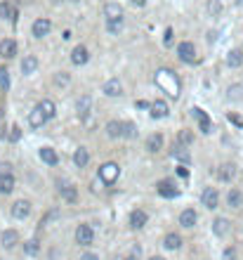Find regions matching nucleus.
<instances>
[{"mask_svg": "<svg viewBox=\"0 0 243 260\" xmlns=\"http://www.w3.org/2000/svg\"><path fill=\"white\" fill-rule=\"evenodd\" d=\"M106 135L109 137H123V121H109L106 123Z\"/></svg>", "mask_w": 243, "mask_h": 260, "instance_id": "30", "label": "nucleus"}, {"mask_svg": "<svg viewBox=\"0 0 243 260\" xmlns=\"http://www.w3.org/2000/svg\"><path fill=\"white\" fill-rule=\"evenodd\" d=\"M149 112H151V118H166L170 114V107L166 104V99H156L149 104Z\"/></svg>", "mask_w": 243, "mask_h": 260, "instance_id": "13", "label": "nucleus"}, {"mask_svg": "<svg viewBox=\"0 0 243 260\" xmlns=\"http://www.w3.org/2000/svg\"><path fill=\"white\" fill-rule=\"evenodd\" d=\"M177 159H182V161H189V156H187V151H182V147H175V151H172Z\"/></svg>", "mask_w": 243, "mask_h": 260, "instance_id": "44", "label": "nucleus"}, {"mask_svg": "<svg viewBox=\"0 0 243 260\" xmlns=\"http://www.w3.org/2000/svg\"><path fill=\"white\" fill-rule=\"evenodd\" d=\"M222 260H236V248H234V246H227L225 253H222Z\"/></svg>", "mask_w": 243, "mask_h": 260, "instance_id": "42", "label": "nucleus"}, {"mask_svg": "<svg viewBox=\"0 0 243 260\" xmlns=\"http://www.w3.org/2000/svg\"><path fill=\"white\" fill-rule=\"evenodd\" d=\"M149 223V215H147V211H142V208H135L130 213V227L132 229H142V227H147Z\"/></svg>", "mask_w": 243, "mask_h": 260, "instance_id": "11", "label": "nucleus"}, {"mask_svg": "<svg viewBox=\"0 0 243 260\" xmlns=\"http://www.w3.org/2000/svg\"><path fill=\"white\" fill-rule=\"evenodd\" d=\"M213 232H215L217 237H225L227 232H229V220H227V218H215V223H213Z\"/></svg>", "mask_w": 243, "mask_h": 260, "instance_id": "31", "label": "nucleus"}, {"mask_svg": "<svg viewBox=\"0 0 243 260\" xmlns=\"http://www.w3.org/2000/svg\"><path fill=\"white\" fill-rule=\"evenodd\" d=\"M147 149H149L151 154H158L163 149V135L161 132H151L149 137H147Z\"/></svg>", "mask_w": 243, "mask_h": 260, "instance_id": "19", "label": "nucleus"}, {"mask_svg": "<svg viewBox=\"0 0 243 260\" xmlns=\"http://www.w3.org/2000/svg\"><path fill=\"white\" fill-rule=\"evenodd\" d=\"M10 213H12V218H15V220H26V218L31 215V201L19 199V201H15V204H12Z\"/></svg>", "mask_w": 243, "mask_h": 260, "instance_id": "5", "label": "nucleus"}, {"mask_svg": "<svg viewBox=\"0 0 243 260\" xmlns=\"http://www.w3.org/2000/svg\"><path fill=\"white\" fill-rule=\"evenodd\" d=\"M156 187H158V194H161V196H166V199H175V196L180 194V189L175 187L172 180H161Z\"/></svg>", "mask_w": 243, "mask_h": 260, "instance_id": "14", "label": "nucleus"}, {"mask_svg": "<svg viewBox=\"0 0 243 260\" xmlns=\"http://www.w3.org/2000/svg\"><path fill=\"white\" fill-rule=\"evenodd\" d=\"M45 123H47V118L38 112V109H33V112L29 114V126H31V128H40V126H45Z\"/></svg>", "mask_w": 243, "mask_h": 260, "instance_id": "33", "label": "nucleus"}, {"mask_svg": "<svg viewBox=\"0 0 243 260\" xmlns=\"http://www.w3.org/2000/svg\"><path fill=\"white\" fill-rule=\"evenodd\" d=\"M15 189V175H0V194H10Z\"/></svg>", "mask_w": 243, "mask_h": 260, "instance_id": "32", "label": "nucleus"}, {"mask_svg": "<svg viewBox=\"0 0 243 260\" xmlns=\"http://www.w3.org/2000/svg\"><path fill=\"white\" fill-rule=\"evenodd\" d=\"M123 29H125V19H111V21H106V31L113 33V36H118Z\"/></svg>", "mask_w": 243, "mask_h": 260, "instance_id": "34", "label": "nucleus"}, {"mask_svg": "<svg viewBox=\"0 0 243 260\" xmlns=\"http://www.w3.org/2000/svg\"><path fill=\"white\" fill-rule=\"evenodd\" d=\"M59 194L64 196L66 204H76V201H78V189H76V185H69V182H64V180H59Z\"/></svg>", "mask_w": 243, "mask_h": 260, "instance_id": "9", "label": "nucleus"}, {"mask_svg": "<svg viewBox=\"0 0 243 260\" xmlns=\"http://www.w3.org/2000/svg\"><path fill=\"white\" fill-rule=\"evenodd\" d=\"M36 109L43 114L47 121H50V118H55V114H57V107H55V102H52V99H40Z\"/></svg>", "mask_w": 243, "mask_h": 260, "instance_id": "18", "label": "nucleus"}, {"mask_svg": "<svg viewBox=\"0 0 243 260\" xmlns=\"http://www.w3.org/2000/svg\"><path fill=\"white\" fill-rule=\"evenodd\" d=\"M132 5H137V7H142V5H147V0H132Z\"/></svg>", "mask_w": 243, "mask_h": 260, "instance_id": "50", "label": "nucleus"}, {"mask_svg": "<svg viewBox=\"0 0 243 260\" xmlns=\"http://www.w3.org/2000/svg\"><path fill=\"white\" fill-rule=\"evenodd\" d=\"M0 244H2L5 251H12V248L19 244V232L17 229H5V232L0 234Z\"/></svg>", "mask_w": 243, "mask_h": 260, "instance_id": "12", "label": "nucleus"}, {"mask_svg": "<svg viewBox=\"0 0 243 260\" xmlns=\"http://www.w3.org/2000/svg\"><path fill=\"white\" fill-rule=\"evenodd\" d=\"M74 163H76V168H85V166H88V163H90V149H85V147L76 149Z\"/></svg>", "mask_w": 243, "mask_h": 260, "instance_id": "20", "label": "nucleus"}, {"mask_svg": "<svg viewBox=\"0 0 243 260\" xmlns=\"http://www.w3.org/2000/svg\"><path fill=\"white\" fill-rule=\"evenodd\" d=\"M227 204H229V208H241L243 206V194L241 189H229V194H227Z\"/></svg>", "mask_w": 243, "mask_h": 260, "instance_id": "25", "label": "nucleus"}, {"mask_svg": "<svg viewBox=\"0 0 243 260\" xmlns=\"http://www.w3.org/2000/svg\"><path fill=\"white\" fill-rule=\"evenodd\" d=\"M170 43H172V29H166V33H163V45L168 48Z\"/></svg>", "mask_w": 243, "mask_h": 260, "instance_id": "45", "label": "nucleus"}, {"mask_svg": "<svg viewBox=\"0 0 243 260\" xmlns=\"http://www.w3.org/2000/svg\"><path fill=\"white\" fill-rule=\"evenodd\" d=\"M15 55H17V43H15L12 38L0 40V57H2V59H12Z\"/></svg>", "mask_w": 243, "mask_h": 260, "instance_id": "15", "label": "nucleus"}, {"mask_svg": "<svg viewBox=\"0 0 243 260\" xmlns=\"http://www.w3.org/2000/svg\"><path fill=\"white\" fill-rule=\"evenodd\" d=\"M236 2H239V5H241V2H243V0H236Z\"/></svg>", "mask_w": 243, "mask_h": 260, "instance_id": "55", "label": "nucleus"}, {"mask_svg": "<svg viewBox=\"0 0 243 260\" xmlns=\"http://www.w3.org/2000/svg\"><path fill=\"white\" fill-rule=\"evenodd\" d=\"M104 15H106V21H111V19H125L123 7H121L118 2H109V5L104 7Z\"/></svg>", "mask_w": 243, "mask_h": 260, "instance_id": "21", "label": "nucleus"}, {"mask_svg": "<svg viewBox=\"0 0 243 260\" xmlns=\"http://www.w3.org/2000/svg\"><path fill=\"white\" fill-rule=\"evenodd\" d=\"M123 260H137V258H135V256H130V258H123Z\"/></svg>", "mask_w": 243, "mask_h": 260, "instance_id": "53", "label": "nucleus"}, {"mask_svg": "<svg viewBox=\"0 0 243 260\" xmlns=\"http://www.w3.org/2000/svg\"><path fill=\"white\" fill-rule=\"evenodd\" d=\"M227 97L231 99V102H239V99H243V85H229V90H227Z\"/></svg>", "mask_w": 243, "mask_h": 260, "instance_id": "36", "label": "nucleus"}, {"mask_svg": "<svg viewBox=\"0 0 243 260\" xmlns=\"http://www.w3.org/2000/svg\"><path fill=\"white\" fill-rule=\"evenodd\" d=\"M163 246H166L168 251H177V248L182 246V237H180L177 232H170V234H166V239H163Z\"/></svg>", "mask_w": 243, "mask_h": 260, "instance_id": "26", "label": "nucleus"}, {"mask_svg": "<svg viewBox=\"0 0 243 260\" xmlns=\"http://www.w3.org/2000/svg\"><path fill=\"white\" fill-rule=\"evenodd\" d=\"M19 2H31V0H19Z\"/></svg>", "mask_w": 243, "mask_h": 260, "instance_id": "54", "label": "nucleus"}, {"mask_svg": "<svg viewBox=\"0 0 243 260\" xmlns=\"http://www.w3.org/2000/svg\"><path fill=\"white\" fill-rule=\"evenodd\" d=\"M208 12H210V17H220L222 15V2L220 0H208Z\"/></svg>", "mask_w": 243, "mask_h": 260, "instance_id": "38", "label": "nucleus"}, {"mask_svg": "<svg viewBox=\"0 0 243 260\" xmlns=\"http://www.w3.org/2000/svg\"><path fill=\"white\" fill-rule=\"evenodd\" d=\"M177 55L182 62H187V64H196L198 62V52H196V45L191 43V40H184V43H180V48H177Z\"/></svg>", "mask_w": 243, "mask_h": 260, "instance_id": "3", "label": "nucleus"}, {"mask_svg": "<svg viewBox=\"0 0 243 260\" xmlns=\"http://www.w3.org/2000/svg\"><path fill=\"white\" fill-rule=\"evenodd\" d=\"M19 137H21V128H19V126H12V128H10V135H7V140H10V142H17Z\"/></svg>", "mask_w": 243, "mask_h": 260, "instance_id": "41", "label": "nucleus"}, {"mask_svg": "<svg viewBox=\"0 0 243 260\" xmlns=\"http://www.w3.org/2000/svg\"><path fill=\"white\" fill-rule=\"evenodd\" d=\"M76 112H78V116H80L83 121L90 116V112H92V99H90V95H80V97H78V102H76Z\"/></svg>", "mask_w": 243, "mask_h": 260, "instance_id": "10", "label": "nucleus"}, {"mask_svg": "<svg viewBox=\"0 0 243 260\" xmlns=\"http://www.w3.org/2000/svg\"><path fill=\"white\" fill-rule=\"evenodd\" d=\"M104 95H109V97H121V95H123V83H121L118 78H109V81L104 83Z\"/></svg>", "mask_w": 243, "mask_h": 260, "instance_id": "16", "label": "nucleus"}, {"mask_svg": "<svg viewBox=\"0 0 243 260\" xmlns=\"http://www.w3.org/2000/svg\"><path fill=\"white\" fill-rule=\"evenodd\" d=\"M0 17L10 19V21H17V10H15L7 0H2V2H0Z\"/></svg>", "mask_w": 243, "mask_h": 260, "instance_id": "28", "label": "nucleus"}, {"mask_svg": "<svg viewBox=\"0 0 243 260\" xmlns=\"http://www.w3.org/2000/svg\"><path fill=\"white\" fill-rule=\"evenodd\" d=\"M52 31V21L45 17H40L33 21V26H31V33H33V38H45L47 33Z\"/></svg>", "mask_w": 243, "mask_h": 260, "instance_id": "7", "label": "nucleus"}, {"mask_svg": "<svg viewBox=\"0 0 243 260\" xmlns=\"http://www.w3.org/2000/svg\"><path fill=\"white\" fill-rule=\"evenodd\" d=\"M80 260H99V258H97V253H83Z\"/></svg>", "mask_w": 243, "mask_h": 260, "instance_id": "49", "label": "nucleus"}, {"mask_svg": "<svg viewBox=\"0 0 243 260\" xmlns=\"http://www.w3.org/2000/svg\"><path fill=\"white\" fill-rule=\"evenodd\" d=\"M156 85H158L163 93H168L172 99L180 97V78H177V74H175L172 69H161V71H156Z\"/></svg>", "mask_w": 243, "mask_h": 260, "instance_id": "1", "label": "nucleus"}, {"mask_svg": "<svg viewBox=\"0 0 243 260\" xmlns=\"http://www.w3.org/2000/svg\"><path fill=\"white\" fill-rule=\"evenodd\" d=\"M201 201H203V206H206L208 211H215V208L220 206V194H217V189H215V187H206L203 194H201Z\"/></svg>", "mask_w": 243, "mask_h": 260, "instance_id": "6", "label": "nucleus"}, {"mask_svg": "<svg viewBox=\"0 0 243 260\" xmlns=\"http://www.w3.org/2000/svg\"><path fill=\"white\" fill-rule=\"evenodd\" d=\"M40 159L47 166H57L59 163V156H57V151L52 147H40Z\"/></svg>", "mask_w": 243, "mask_h": 260, "instance_id": "22", "label": "nucleus"}, {"mask_svg": "<svg viewBox=\"0 0 243 260\" xmlns=\"http://www.w3.org/2000/svg\"><path fill=\"white\" fill-rule=\"evenodd\" d=\"M71 62H74L76 66H85L90 62V50L85 45H76L74 52H71Z\"/></svg>", "mask_w": 243, "mask_h": 260, "instance_id": "8", "label": "nucleus"}, {"mask_svg": "<svg viewBox=\"0 0 243 260\" xmlns=\"http://www.w3.org/2000/svg\"><path fill=\"white\" fill-rule=\"evenodd\" d=\"M55 85H57V88H66V85H71V74L59 71V74L55 76Z\"/></svg>", "mask_w": 243, "mask_h": 260, "instance_id": "37", "label": "nucleus"}, {"mask_svg": "<svg viewBox=\"0 0 243 260\" xmlns=\"http://www.w3.org/2000/svg\"><path fill=\"white\" fill-rule=\"evenodd\" d=\"M38 69V59L33 55H29V57H24V62H21V74L24 76H31L33 71Z\"/></svg>", "mask_w": 243, "mask_h": 260, "instance_id": "27", "label": "nucleus"}, {"mask_svg": "<svg viewBox=\"0 0 243 260\" xmlns=\"http://www.w3.org/2000/svg\"><path fill=\"white\" fill-rule=\"evenodd\" d=\"M0 175H12V166L10 163H0Z\"/></svg>", "mask_w": 243, "mask_h": 260, "instance_id": "47", "label": "nucleus"}, {"mask_svg": "<svg viewBox=\"0 0 243 260\" xmlns=\"http://www.w3.org/2000/svg\"><path fill=\"white\" fill-rule=\"evenodd\" d=\"M0 59H2V57H0ZM2 71H5V69H2V62H0V74H2Z\"/></svg>", "mask_w": 243, "mask_h": 260, "instance_id": "52", "label": "nucleus"}, {"mask_svg": "<svg viewBox=\"0 0 243 260\" xmlns=\"http://www.w3.org/2000/svg\"><path fill=\"white\" fill-rule=\"evenodd\" d=\"M191 114L198 118V126H201V130H203V132H210V130H213V126H210V118H208V114L203 112V109L194 107V109H191Z\"/></svg>", "mask_w": 243, "mask_h": 260, "instance_id": "23", "label": "nucleus"}, {"mask_svg": "<svg viewBox=\"0 0 243 260\" xmlns=\"http://www.w3.org/2000/svg\"><path fill=\"white\" fill-rule=\"evenodd\" d=\"M123 137H137V126L135 123H123Z\"/></svg>", "mask_w": 243, "mask_h": 260, "instance_id": "40", "label": "nucleus"}, {"mask_svg": "<svg viewBox=\"0 0 243 260\" xmlns=\"http://www.w3.org/2000/svg\"><path fill=\"white\" fill-rule=\"evenodd\" d=\"M229 121H231L234 126H239V128H243V118H241V116H236V114H229Z\"/></svg>", "mask_w": 243, "mask_h": 260, "instance_id": "43", "label": "nucleus"}, {"mask_svg": "<svg viewBox=\"0 0 243 260\" xmlns=\"http://www.w3.org/2000/svg\"><path fill=\"white\" fill-rule=\"evenodd\" d=\"M177 175L187 180V178H189V168H184V166H177Z\"/></svg>", "mask_w": 243, "mask_h": 260, "instance_id": "48", "label": "nucleus"}, {"mask_svg": "<svg viewBox=\"0 0 243 260\" xmlns=\"http://www.w3.org/2000/svg\"><path fill=\"white\" fill-rule=\"evenodd\" d=\"M241 64H243V52H241V50H231V52L227 55V66L239 69Z\"/></svg>", "mask_w": 243, "mask_h": 260, "instance_id": "29", "label": "nucleus"}, {"mask_svg": "<svg viewBox=\"0 0 243 260\" xmlns=\"http://www.w3.org/2000/svg\"><path fill=\"white\" fill-rule=\"evenodd\" d=\"M217 178H220L222 182H231V180L236 178V166H234V163H222V166L217 168Z\"/></svg>", "mask_w": 243, "mask_h": 260, "instance_id": "17", "label": "nucleus"}, {"mask_svg": "<svg viewBox=\"0 0 243 260\" xmlns=\"http://www.w3.org/2000/svg\"><path fill=\"white\" fill-rule=\"evenodd\" d=\"M0 85H2V90H7V85H10V78H7V71H2V74H0Z\"/></svg>", "mask_w": 243, "mask_h": 260, "instance_id": "46", "label": "nucleus"}, {"mask_svg": "<svg viewBox=\"0 0 243 260\" xmlns=\"http://www.w3.org/2000/svg\"><path fill=\"white\" fill-rule=\"evenodd\" d=\"M24 253H26V256H38V253H40V242H38V239L24 242Z\"/></svg>", "mask_w": 243, "mask_h": 260, "instance_id": "35", "label": "nucleus"}, {"mask_svg": "<svg viewBox=\"0 0 243 260\" xmlns=\"http://www.w3.org/2000/svg\"><path fill=\"white\" fill-rule=\"evenodd\" d=\"M149 260H166V258H161V256H151Z\"/></svg>", "mask_w": 243, "mask_h": 260, "instance_id": "51", "label": "nucleus"}, {"mask_svg": "<svg viewBox=\"0 0 243 260\" xmlns=\"http://www.w3.org/2000/svg\"><path fill=\"white\" fill-rule=\"evenodd\" d=\"M92 242H94L92 225H88V223L78 225V227H76V244H78V246H90Z\"/></svg>", "mask_w": 243, "mask_h": 260, "instance_id": "4", "label": "nucleus"}, {"mask_svg": "<svg viewBox=\"0 0 243 260\" xmlns=\"http://www.w3.org/2000/svg\"><path fill=\"white\" fill-rule=\"evenodd\" d=\"M118 175H121V168H118V163H113V161L102 163V168H99V178H102L104 185H113V182L118 180Z\"/></svg>", "mask_w": 243, "mask_h": 260, "instance_id": "2", "label": "nucleus"}, {"mask_svg": "<svg viewBox=\"0 0 243 260\" xmlns=\"http://www.w3.org/2000/svg\"><path fill=\"white\" fill-rule=\"evenodd\" d=\"M177 142H180V145H184V147H187V145H191V142H194V135H191V130H180V135H177Z\"/></svg>", "mask_w": 243, "mask_h": 260, "instance_id": "39", "label": "nucleus"}, {"mask_svg": "<svg viewBox=\"0 0 243 260\" xmlns=\"http://www.w3.org/2000/svg\"><path fill=\"white\" fill-rule=\"evenodd\" d=\"M196 218H198V215H196L194 208H184V211L180 213V225H182V227H194V225H196Z\"/></svg>", "mask_w": 243, "mask_h": 260, "instance_id": "24", "label": "nucleus"}]
</instances>
